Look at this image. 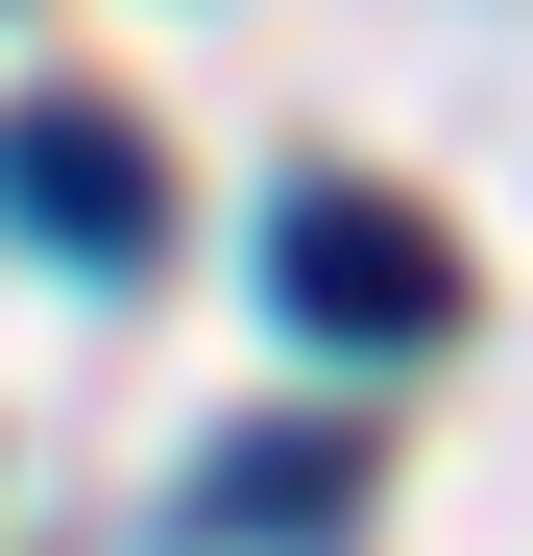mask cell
<instances>
[{
	"mask_svg": "<svg viewBox=\"0 0 533 556\" xmlns=\"http://www.w3.org/2000/svg\"><path fill=\"white\" fill-rule=\"evenodd\" d=\"M266 291H292L315 339L412 363V339H461V242H436V218H388V194H292V242H266Z\"/></svg>",
	"mask_w": 533,
	"mask_h": 556,
	"instance_id": "cell-1",
	"label": "cell"
},
{
	"mask_svg": "<svg viewBox=\"0 0 533 556\" xmlns=\"http://www.w3.org/2000/svg\"><path fill=\"white\" fill-rule=\"evenodd\" d=\"M0 218H25L49 266H146L170 242V169L122 98H0Z\"/></svg>",
	"mask_w": 533,
	"mask_h": 556,
	"instance_id": "cell-2",
	"label": "cell"
},
{
	"mask_svg": "<svg viewBox=\"0 0 533 556\" xmlns=\"http://www.w3.org/2000/svg\"><path fill=\"white\" fill-rule=\"evenodd\" d=\"M339 484H364V459H339V435H243L219 484H195V532H315Z\"/></svg>",
	"mask_w": 533,
	"mask_h": 556,
	"instance_id": "cell-3",
	"label": "cell"
}]
</instances>
